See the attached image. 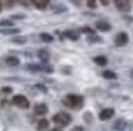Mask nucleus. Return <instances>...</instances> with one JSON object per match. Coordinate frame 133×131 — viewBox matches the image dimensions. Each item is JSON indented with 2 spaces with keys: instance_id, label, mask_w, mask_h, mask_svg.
I'll return each instance as SVG.
<instances>
[{
  "instance_id": "a211bd4d",
  "label": "nucleus",
  "mask_w": 133,
  "mask_h": 131,
  "mask_svg": "<svg viewBox=\"0 0 133 131\" xmlns=\"http://www.w3.org/2000/svg\"><path fill=\"white\" fill-rule=\"evenodd\" d=\"M0 33L2 34H16V33H19V28H2Z\"/></svg>"
},
{
  "instance_id": "c756f323",
  "label": "nucleus",
  "mask_w": 133,
  "mask_h": 131,
  "mask_svg": "<svg viewBox=\"0 0 133 131\" xmlns=\"http://www.w3.org/2000/svg\"><path fill=\"white\" fill-rule=\"evenodd\" d=\"M132 77H133V71H132Z\"/></svg>"
},
{
  "instance_id": "aec40b11",
  "label": "nucleus",
  "mask_w": 133,
  "mask_h": 131,
  "mask_svg": "<svg viewBox=\"0 0 133 131\" xmlns=\"http://www.w3.org/2000/svg\"><path fill=\"white\" fill-rule=\"evenodd\" d=\"M12 41L13 43H19V44H23V43H26V37H15Z\"/></svg>"
},
{
  "instance_id": "dca6fc26",
  "label": "nucleus",
  "mask_w": 133,
  "mask_h": 131,
  "mask_svg": "<svg viewBox=\"0 0 133 131\" xmlns=\"http://www.w3.org/2000/svg\"><path fill=\"white\" fill-rule=\"evenodd\" d=\"M47 127H49V121H47L46 118H42L40 121H39V124H37V128L39 130H46Z\"/></svg>"
},
{
  "instance_id": "bb28decb",
  "label": "nucleus",
  "mask_w": 133,
  "mask_h": 131,
  "mask_svg": "<svg viewBox=\"0 0 133 131\" xmlns=\"http://www.w3.org/2000/svg\"><path fill=\"white\" fill-rule=\"evenodd\" d=\"M100 3L103 6H107V4H109V0H100Z\"/></svg>"
},
{
  "instance_id": "423d86ee",
  "label": "nucleus",
  "mask_w": 133,
  "mask_h": 131,
  "mask_svg": "<svg viewBox=\"0 0 133 131\" xmlns=\"http://www.w3.org/2000/svg\"><path fill=\"white\" fill-rule=\"evenodd\" d=\"M113 115H115V110H113V108H104V110L100 111L99 118H100L102 121H106V120H110Z\"/></svg>"
},
{
  "instance_id": "f03ea898",
  "label": "nucleus",
  "mask_w": 133,
  "mask_h": 131,
  "mask_svg": "<svg viewBox=\"0 0 133 131\" xmlns=\"http://www.w3.org/2000/svg\"><path fill=\"white\" fill-rule=\"evenodd\" d=\"M53 121H55L57 125H60V127H64V125L70 124L72 117H70V114L64 113V111H60V113H57V114L53 115Z\"/></svg>"
},
{
  "instance_id": "6e6552de",
  "label": "nucleus",
  "mask_w": 133,
  "mask_h": 131,
  "mask_svg": "<svg viewBox=\"0 0 133 131\" xmlns=\"http://www.w3.org/2000/svg\"><path fill=\"white\" fill-rule=\"evenodd\" d=\"M47 113V105L46 104H36L35 105V114L36 115H44Z\"/></svg>"
},
{
  "instance_id": "2eb2a0df",
  "label": "nucleus",
  "mask_w": 133,
  "mask_h": 131,
  "mask_svg": "<svg viewBox=\"0 0 133 131\" xmlns=\"http://www.w3.org/2000/svg\"><path fill=\"white\" fill-rule=\"evenodd\" d=\"M64 36H66V37H69L70 40H77V39H79V34L76 33V31H72V30L64 31Z\"/></svg>"
},
{
  "instance_id": "b1692460",
  "label": "nucleus",
  "mask_w": 133,
  "mask_h": 131,
  "mask_svg": "<svg viewBox=\"0 0 133 131\" xmlns=\"http://www.w3.org/2000/svg\"><path fill=\"white\" fill-rule=\"evenodd\" d=\"M82 31H83V33H89V34H93V30H92V28H89V27H83V28H82Z\"/></svg>"
},
{
  "instance_id": "f257e3e1",
  "label": "nucleus",
  "mask_w": 133,
  "mask_h": 131,
  "mask_svg": "<svg viewBox=\"0 0 133 131\" xmlns=\"http://www.w3.org/2000/svg\"><path fill=\"white\" fill-rule=\"evenodd\" d=\"M83 97L79 96V94H67L66 97L63 98V104L66 107L75 108V110H79V108L83 107Z\"/></svg>"
},
{
  "instance_id": "1a4fd4ad",
  "label": "nucleus",
  "mask_w": 133,
  "mask_h": 131,
  "mask_svg": "<svg viewBox=\"0 0 133 131\" xmlns=\"http://www.w3.org/2000/svg\"><path fill=\"white\" fill-rule=\"evenodd\" d=\"M96 28L100 31H109L110 28H112V26H110V23L107 21H97L96 23Z\"/></svg>"
},
{
  "instance_id": "a878e982",
  "label": "nucleus",
  "mask_w": 133,
  "mask_h": 131,
  "mask_svg": "<svg viewBox=\"0 0 133 131\" xmlns=\"http://www.w3.org/2000/svg\"><path fill=\"white\" fill-rule=\"evenodd\" d=\"M10 91H12V88H10V87H4L3 88V93H10Z\"/></svg>"
},
{
  "instance_id": "ddd939ff",
  "label": "nucleus",
  "mask_w": 133,
  "mask_h": 131,
  "mask_svg": "<svg viewBox=\"0 0 133 131\" xmlns=\"http://www.w3.org/2000/svg\"><path fill=\"white\" fill-rule=\"evenodd\" d=\"M95 63L99 64V66H106L107 64V59L104 56H97V57H95Z\"/></svg>"
},
{
  "instance_id": "393cba45",
  "label": "nucleus",
  "mask_w": 133,
  "mask_h": 131,
  "mask_svg": "<svg viewBox=\"0 0 133 131\" xmlns=\"http://www.w3.org/2000/svg\"><path fill=\"white\" fill-rule=\"evenodd\" d=\"M19 3H22V4H23V6H29V0H19Z\"/></svg>"
},
{
  "instance_id": "0eeeda50",
  "label": "nucleus",
  "mask_w": 133,
  "mask_h": 131,
  "mask_svg": "<svg viewBox=\"0 0 133 131\" xmlns=\"http://www.w3.org/2000/svg\"><path fill=\"white\" fill-rule=\"evenodd\" d=\"M126 127H127V122L124 121V120H117V121L113 124V130L115 131H124L126 130Z\"/></svg>"
},
{
  "instance_id": "7ed1b4c3",
  "label": "nucleus",
  "mask_w": 133,
  "mask_h": 131,
  "mask_svg": "<svg viewBox=\"0 0 133 131\" xmlns=\"http://www.w3.org/2000/svg\"><path fill=\"white\" fill-rule=\"evenodd\" d=\"M113 2H115L116 9H117L119 11H122V13H127V11H130V9H132L130 0H113Z\"/></svg>"
},
{
  "instance_id": "5701e85b",
  "label": "nucleus",
  "mask_w": 133,
  "mask_h": 131,
  "mask_svg": "<svg viewBox=\"0 0 133 131\" xmlns=\"http://www.w3.org/2000/svg\"><path fill=\"white\" fill-rule=\"evenodd\" d=\"M53 10H56V13H59V10L66 11V7H63V6H56V7H53Z\"/></svg>"
},
{
  "instance_id": "9b49d317",
  "label": "nucleus",
  "mask_w": 133,
  "mask_h": 131,
  "mask_svg": "<svg viewBox=\"0 0 133 131\" xmlns=\"http://www.w3.org/2000/svg\"><path fill=\"white\" fill-rule=\"evenodd\" d=\"M4 61H6V64L7 66H10V67H15V66H19V59L17 57H13V56H10V57H7L6 60H4Z\"/></svg>"
},
{
  "instance_id": "20e7f679",
  "label": "nucleus",
  "mask_w": 133,
  "mask_h": 131,
  "mask_svg": "<svg viewBox=\"0 0 133 131\" xmlns=\"http://www.w3.org/2000/svg\"><path fill=\"white\" fill-rule=\"evenodd\" d=\"M12 103L16 105V107H20V108H29V105H30L29 100H27L24 96H20V94L13 97Z\"/></svg>"
},
{
  "instance_id": "c85d7f7f",
  "label": "nucleus",
  "mask_w": 133,
  "mask_h": 131,
  "mask_svg": "<svg viewBox=\"0 0 133 131\" xmlns=\"http://www.w3.org/2000/svg\"><path fill=\"white\" fill-rule=\"evenodd\" d=\"M0 10H2V2H0Z\"/></svg>"
},
{
  "instance_id": "f8f14e48",
  "label": "nucleus",
  "mask_w": 133,
  "mask_h": 131,
  "mask_svg": "<svg viewBox=\"0 0 133 131\" xmlns=\"http://www.w3.org/2000/svg\"><path fill=\"white\" fill-rule=\"evenodd\" d=\"M37 56H39V59H40L42 61H47L49 57H50V54H49V51H47V50H39L37 51Z\"/></svg>"
},
{
  "instance_id": "6ab92c4d",
  "label": "nucleus",
  "mask_w": 133,
  "mask_h": 131,
  "mask_svg": "<svg viewBox=\"0 0 133 131\" xmlns=\"http://www.w3.org/2000/svg\"><path fill=\"white\" fill-rule=\"evenodd\" d=\"M0 26H2V27H12V26H13V21H12V20H7V19L0 20Z\"/></svg>"
},
{
  "instance_id": "4be33fe9",
  "label": "nucleus",
  "mask_w": 133,
  "mask_h": 131,
  "mask_svg": "<svg viewBox=\"0 0 133 131\" xmlns=\"http://www.w3.org/2000/svg\"><path fill=\"white\" fill-rule=\"evenodd\" d=\"M89 41H93V43H100L102 41V39H100V37H96V36H92V37H90V39H89Z\"/></svg>"
},
{
  "instance_id": "412c9836",
  "label": "nucleus",
  "mask_w": 133,
  "mask_h": 131,
  "mask_svg": "<svg viewBox=\"0 0 133 131\" xmlns=\"http://www.w3.org/2000/svg\"><path fill=\"white\" fill-rule=\"evenodd\" d=\"M86 3H87V7H90V9H95L97 6L96 0H86Z\"/></svg>"
},
{
  "instance_id": "4468645a",
  "label": "nucleus",
  "mask_w": 133,
  "mask_h": 131,
  "mask_svg": "<svg viewBox=\"0 0 133 131\" xmlns=\"http://www.w3.org/2000/svg\"><path fill=\"white\" fill-rule=\"evenodd\" d=\"M40 39H42V41H44V43H52L53 41V36L49 33H42Z\"/></svg>"
},
{
  "instance_id": "39448f33",
  "label": "nucleus",
  "mask_w": 133,
  "mask_h": 131,
  "mask_svg": "<svg viewBox=\"0 0 133 131\" xmlns=\"http://www.w3.org/2000/svg\"><path fill=\"white\" fill-rule=\"evenodd\" d=\"M127 41H129V36H127V33H124V31H120V33L116 36V39H115V44L117 46V47H123V46H126Z\"/></svg>"
},
{
  "instance_id": "f3484780",
  "label": "nucleus",
  "mask_w": 133,
  "mask_h": 131,
  "mask_svg": "<svg viewBox=\"0 0 133 131\" xmlns=\"http://www.w3.org/2000/svg\"><path fill=\"white\" fill-rule=\"evenodd\" d=\"M103 77L107 78V80H115L116 78V73H113V71H110V70H106V71H103Z\"/></svg>"
},
{
  "instance_id": "cd10ccee",
  "label": "nucleus",
  "mask_w": 133,
  "mask_h": 131,
  "mask_svg": "<svg viewBox=\"0 0 133 131\" xmlns=\"http://www.w3.org/2000/svg\"><path fill=\"white\" fill-rule=\"evenodd\" d=\"M49 131H63V130H60V128H53V130H49Z\"/></svg>"
},
{
  "instance_id": "9d476101",
  "label": "nucleus",
  "mask_w": 133,
  "mask_h": 131,
  "mask_svg": "<svg viewBox=\"0 0 133 131\" xmlns=\"http://www.w3.org/2000/svg\"><path fill=\"white\" fill-rule=\"evenodd\" d=\"M32 3L35 4V7L43 10V9L47 7V4H49V0H32Z\"/></svg>"
}]
</instances>
